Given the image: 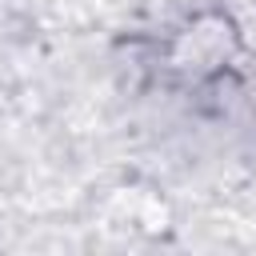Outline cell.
<instances>
[{
	"label": "cell",
	"mask_w": 256,
	"mask_h": 256,
	"mask_svg": "<svg viewBox=\"0 0 256 256\" xmlns=\"http://www.w3.org/2000/svg\"><path fill=\"white\" fill-rule=\"evenodd\" d=\"M236 24L220 12H204L196 24H188L176 40V52H172V64L176 68H188V72H216L232 52H236Z\"/></svg>",
	"instance_id": "6da1fadb"
}]
</instances>
